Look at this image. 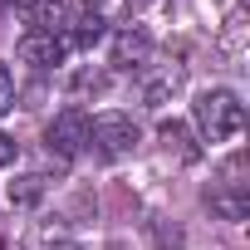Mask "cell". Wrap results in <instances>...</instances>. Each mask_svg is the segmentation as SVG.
<instances>
[{
	"instance_id": "6",
	"label": "cell",
	"mask_w": 250,
	"mask_h": 250,
	"mask_svg": "<svg viewBox=\"0 0 250 250\" xmlns=\"http://www.w3.org/2000/svg\"><path fill=\"white\" fill-rule=\"evenodd\" d=\"M152 59V35L143 30V25H128V30H118V40H113V69H143Z\"/></svg>"
},
{
	"instance_id": "12",
	"label": "cell",
	"mask_w": 250,
	"mask_h": 250,
	"mask_svg": "<svg viewBox=\"0 0 250 250\" xmlns=\"http://www.w3.org/2000/svg\"><path fill=\"white\" fill-rule=\"evenodd\" d=\"M44 250H79V245H74L64 230H44Z\"/></svg>"
},
{
	"instance_id": "8",
	"label": "cell",
	"mask_w": 250,
	"mask_h": 250,
	"mask_svg": "<svg viewBox=\"0 0 250 250\" xmlns=\"http://www.w3.org/2000/svg\"><path fill=\"white\" fill-rule=\"evenodd\" d=\"M157 143H162L167 157H177V162H196V157H201V147H196L191 133H187V123H162V128H157Z\"/></svg>"
},
{
	"instance_id": "10",
	"label": "cell",
	"mask_w": 250,
	"mask_h": 250,
	"mask_svg": "<svg viewBox=\"0 0 250 250\" xmlns=\"http://www.w3.org/2000/svg\"><path fill=\"white\" fill-rule=\"evenodd\" d=\"M44 191H49V182H44V177H35V172H30V177H15V182L5 187L10 206H20V211H25V206H35V201H44Z\"/></svg>"
},
{
	"instance_id": "9",
	"label": "cell",
	"mask_w": 250,
	"mask_h": 250,
	"mask_svg": "<svg viewBox=\"0 0 250 250\" xmlns=\"http://www.w3.org/2000/svg\"><path fill=\"white\" fill-rule=\"evenodd\" d=\"M74 15L79 20H93V25H123V20H128V0H79V5H74Z\"/></svg>"
},
{
	"instance_id": "11",
	"label": "cell",
	"mask_w": 250,
	"mask_h": 250,
	"mask_svg": "<svg viewBox=\"0 0 250 250\" xmlns=\"http://www.w3.org/2000/svg\"><path fill=\"white\" fill-rule=\"evenodd\" d=\"M15 108V79H10V69L0 64V113H10Z\"/></svg>"
},
{
	"instance_id": "13",
	"label": "cell",
	"mask_w": 250,
	"mask_h": 250,
	"mask_svg": "<svg viewBox=\"0 0 250 250\" xmlns=\"http://www.w3.org/2000/svg\"><path fill=\"white\" fill-rule=\"evenodd\" d=\"M15 152H20V147H15V138L0 133V167H10V162H15Z\"/></svg>"
},
{
	"instance_id": "7",
	"label": "cell",
	"mask_w": 250,
	"mask_h": 250,
	"mask_svg": "<svg viewBox=\"0 0 250 250\" xmlns=\"http://www.w3.org/2000/svg\"><path fill=\"white\" fill-rule=\"evenodd\" d=\"M138 74H143V98H147V108H162V103L182 88V79H187V69H182V64H157V69H152V64H143Z\"/></svg>"
},
{
	"instance_id": "3",
	"label": "cell",
	"mask_w": 250,
	"mask_h": 250,
	"mask_svg": "<svg viewBox=\"0 0 250 250\" xmlns=\"http://www.w3.org/2000/svg\"><path fill=\"white\" fill-rule=\"evenodd\" d=\"M88 147L98 157H128L138 147V123L128 113H98V118H88Z\"/></svg>"
},
{
	"instance_id": "5",
	"label": "cell",
	"mask_w": 250,
	"mask_h": 250,
	"mask_svg": "<svg viewBox=\"0 0 250 250\" xmlns=\"http://www.w3.org/2000/svg\"><path fill=\"white\" fill-rule=\"evenodd\" d=\"M64 54H69V44L59 35H49V30H25L20 35V59L35 64V69H59Z\"/></svg>"
},
{
	"instance_id": "14",
	"label": "cell",
	"mask_w": 250,
	"mask_h": 250,
	"mask_svg": "<svg viewBox=\"0 0 250 250\" xmlns=\"http://www.w3.org/2000/svg\"><path fill=\"white\" fill-rule=\"evenodd\" d=\"M0 5H25V0H0Z\"/></svg>"
},
{
	"instance_id": "1",
	"label": "cell",
	"mask_w": 250,
	"mask_h": 250,
	"mask_svg": "<svg viewBox=\"0 0 250 250\" xmlns=\"http://www.w3.org/2000/svg\"><path fill=\"white\" fill-rule=\"evenodd\" d=\"M196 128H201L206 143H230V138H240V128H245V103H240L230 88H206V93L196 98Z\"/></svg>"
},
{
	"instance_id": "2",
	"label": "cell",
	"mask_w": 250,
	"mask_h": 250,
	"mask_svg": "<svg viewBox=\"0 0 250 250\" xmlns=\"http://www.w3.org/2000/svg\"><path fill=\"white\" fill-rule=\"evenodd\" d=\"M206 206L221 211L226 221H245V211H250V182H245V157L240 152L221 167V182H211Z\"/></svg>"
},
{
	"instance_id": "4",
	"label": "cell",
	"mask_w": 250,
	"mask_h": 250,
	"mask_svg": "<svg viewBox=\"0 0 250 250\" xmlns=\"http://www.w3.org/2000/svg\"><path fill=\"white\" fill-rule=\"evenodd\" d=\"M44 143H49V152H59L64 162H74L83 147H88V113L83 108H59L54 113V123L44 128Z\"/></svg>"
}]
</instances>
